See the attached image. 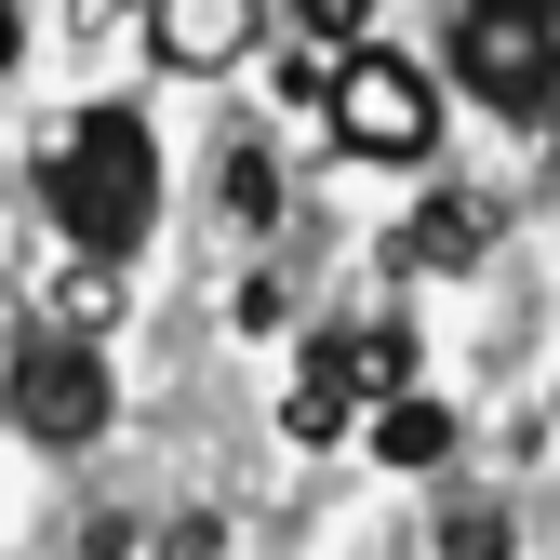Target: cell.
I'll return each instance as SVG.
<instances>
[{
  "mask_svg": "<svg viewBox=\"0 0 560 560\" xmlns=\"http://www.w3.org/2000/svg\"><path fill=\"white\" fill-rule=\"evenodd\" d=\"M0 413H14L27 441H54V454H81L94 428H107V361L81 334H40L27 361H14V387H0Z\"/></svg>",
  "mask_w": 560,
  "mask_h": 560,
  "instance_id": "cell-4",
  "label": "cell"
},
{
  "mask_svg": "<svg viewBox=\"0 0 560 560\" xmlns=\"http://www.w3.org/2000/svg\"><path fill=\"white\" fill-rule=\"evenodd\" d=\"M320 107H334V148H347V161H428V148H441V94H428V67H400V54H374V40L334 67Z\"/></svg>",
  "mask_w": 560,
  "mask_h": 560,
  "instance_id": "cell-3",
  "label": "cell"
},
{
  "mask_svg": "<svg viewBox=\"0 0 560 560\" xmlns=\"http://www.w3.org/2000/svg\"><path fill=\"white\" fill-rule=\"evenodd\" d=\"M374 454H387V467H441V454H454V413H441V400H387V413H374Z\"/></svg>",
  "mask_w": 560,
  "mask_h": 560,
  "instance_id": "cell-8",
  "label": "cell"
},
{
  "mask_svg": "<svg viewBox=\"0 0 560 560\" xmlns=\"http://www.w3.org/2000/svg\"><path fill=\"white\" fill-rule=\"evenodd\" d=\"M148 54L161 67H241L254 54V0H161V14H148Z\"/></svg>",
  "mask_w": 560,
  "mask_h": 560,
  "instance_id": "cell-6",
  "label": "cell"
},
{
  "mask_svg": "<svg viewBox=\"0 0 560 560\" xmlns=\"http://www.w3.org/2000/svg\"><path fill=\"white\" fill-rule=\"evenodd\" d=\"M454 67H467V94H494V107H547L560 94V27L521 14V0H480V14H454Z\"/></svg>",
  "mask_w": 560,
  "mask_h": 560,
  "instance_id": "cell-5",
  "label": "cell"
},
{
  "mask_svg": "<svg viewBox=\"0 0 560 560\" xmlns=\"http://www.w3.org/2000/svg\"><path fill=\"white\" fill-rule=\"evenodd\" d=\"M480 241H494V200H428L400 228V267H480Z\"/></svg>",
  "mask_w": 560,
  "mask_h": 560,
  "instance_id": "cell-7",
  "label": "cell"
},
{
  "mask_svg": "<svg viewBox=\"0 0 560 560\" xmlns=\"http://www.w3.org/2000/svg\"><path fill=\"white\" fill-rule=\"evenodd\" d=\"M387 413V400H413V334L400 320H334L320 347H307V374H294V400H280V428L294 441H347V413Z\"/></svg>",
  "mask_w": 560,
  "mask_h": 560,
  "instance_id": "cell-2",
  "label": "cell"
},
{
  "mask_svg": "<svg viewBox=\"0 0 560 560\" xmlns=\"http://www.w3.org/2000/svg\"><path fill=\"white\" fill-rule=\"evenodd\" d=\"M228 200H241V214H267V200H280V174H267V148H228Z\"/></svg>",
  "mask_w": 560,
  "mask_h": 560,
  "instance_id": "cell-9",
  "label": "cell"
},
{
  "mask_svg": "<svg viewBox=\"0 0 560 560\" xmlns=\"http://www.w3.org/2000/svg\"><path fill=\"white\" fill-rule=\"evenodd\" d=\"M40 200H54V228L81 241L94 267L133 254L148 214H161V148H148V120H133V107H81V120L40 148Z\"/></svg>",
  "mask_w": 560,
  "mask_h": 560,
  "instance_id": "cell-1",
  "label": "cell"
},
{
  "mask_svg": "<svg viewBox=\"0 0 560 560\" xmlns=\"http://www.w3.org/2000/svg\"><path fill=\"white\" fill-rule=\"evenodd\" d=\"M14 40H27V27H14V14H0V67H14Z\"/></svg>",
  "mask_w": 560,
  "mask_h": 560,
  "instance_id": "cell-10",
  "label": "cell"
}]
</instances>
